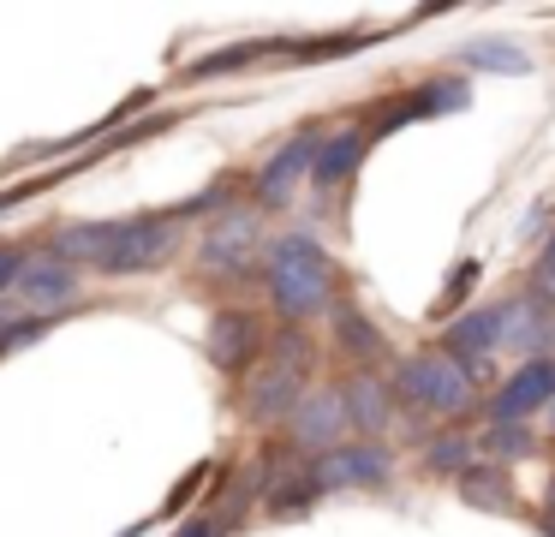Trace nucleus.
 I'll use <instances>...</instances> for the list:
<instances>
[{
	"mask_svg": "<svg viewBox=\"0 0 555 537\" xmlns=\"http://www.w3.org/2000/svg\"><path fill=\"white\" fill-rule=\"evenodd\" d=\"M311 162H317V138H311V131H299V138L281 143V150L263 162L257 186H251V191H257V209H281V203L299 191V179L311 174Z\"/></svg>",
	"mask_w": 555,
	"mask_h": 537,
	"instance_id": "nucleus-10",
	"label": "nucleus"
},
{
	"mask_svg": "<svg viewBox=\"0 0 555 537\" xmlns=\"http://www.w3.org/2000/svg\"><path fill=\"white\" fill-rule=\"evenodd\" d=\"M335 341H340V353H347V358H376V353H383V329H376L352 298H340V305H335Z\"/></svg>",
	"mask_w": 555,
	"mask_h": 537,
	"instance_id": "nucleus-18",
	"label": "nucleus"
},
{
	"mask_svg": "<svg viewBox=\"0 0 555 537\" xmlns=\"http://www.w3.org/2000/svg\"><path fill=\"white\" fill-rule=\"evenodd\" d=\"M257 353H263V317H251V310H228V317L209 322V358H216L228 376L257 370Z\"/></svg>",
	"mask_w": 555,
	"mask_h": 537,
	"instance_id": "nucleus-12",
	"label": "nucleus"
},
{
	"mask_svg": "<svg viewBox=\"0 0 555 537\" xmlns=\"http://www.w3.org/2000/svg\"><path fill=\"white\" fill-rule=\"evenodd\" d=\"M472 102V90H466V78H436V84H424V90H412V95H400V102H383L376 107V119H371V138H388L395 126H406V119H430V114H448V107H466Z\"/></svg>",
	"mask_w": 555,
	"mask_h": 537,
	"instance_id": "nucleus-11",
	"label": "nucleus"
},
{
	"mask_svg": "<svg viewBox=\"0 0 555 537\" xmlns=\"http://www.w3.org/2000/svg\"><path fill=\"white\" fill-rule=\"evenodd\" d=\"M364 150H371V131H335V138L317 143V162H311V186L317 191H335L359 174Z\"/></svg>",
	"mask_w": 555,
	"mask_h": 537,
	"instance_id": "nucleus-16",
	"label": "nucleus"
},
{
	"mask_svg": "<svg viewBox=\"0 0 555 537\" xmlns=\"http://www.w3.org/2000/svg\"><path fill=\"white\" fill-rule=\"evenodd\" d=\"M454 489H460V501H466V508H483V513H514L519 508L514 484H507L502 465H466V472L454 477Z\"/></svg>",
	"mask_w": 555,
	"mask_h": 537,
	"instance_id": "nucleus-17",
	"label": "nucleus"
},
{
	"mask_svg": "<svg viewBox=\"0 0 555 537\" xmlns=\"http://www.w3.org/2000/svg\"><path fill=\"white\" fill-rule=\"evenodd\" d=\"M335 281H340L335 257H328L311 233H281L275 245H269L263 286H269V305L287 322H311L317 310L335 305Z\"/></svg>",
	"mask_w": 555,
	"mask_h": 537,
	"instance_id": "nucleus-1",
	"label": "nucleus"
},
{
	"mask_svg": "<svg viewBox=\"0 0 555 537\" xmlns=\"http://www.w3.org/2000/svg\"><path fill=\"white\" fill-rule=\"evenodd\" d=\"M30 269V251L25 245H0V293H13Z\"/></svg>",
	"mask_w": 555,
	"mask_h": 537,
	"instance_id": "nucleus-23",
	"label": "nucleus"
},
{
	"mask_svg": "<svg viewBox=\"0 0 555 537\" xmlns=\"http://www.w3.org/2000/svg\"><path fill=\"white\" fill-rule=\"evenodd\" d=\"M305 376H311V341H305L299 329H281L275 341H269V365H257L251 376H245V394H240L245 424L269 430V424H281V418H293V406L311 388Z\"/></svg>",
	"mask_w": 555,
	"mask_h": 537,
	"instance_id": "nucleus-2",
	"label": "nucleus"
},
{
	"mask_svg": "<svg viewBox=\"0 0 555 537\" xmlns=\"http://www.w3.org/2000/svg\"><path fill=\"white\" fill-rule=\"evenodd\" d=\"M543 508H550V525H555V477H550V496H543Z\"/></svg>",
	"mask_w": 555,
	"mask_h": 537,
	"instance_id": "nucleus-26",
	"label": "nucleus"
},
{
	"mask_svg": "<svg viewBox=\"0 0 555 537\" xmlns=\"http://www.w3.org/2000/svg\"><path fill=\"white\" fill-rule=\"evenodd\" d=\"M185 245V209H156V215H132L120 221L108 257L96 263L102 274H150Z\"/></svg>",
	"mask_w": 555,
	"mask_h": 537,
	"instance_id": "nucleus-4",
	"label": "nucleus"
},
{
	"mask_svg": "<svg viewBox=\"0 0 555 537\" xmlns=\"http://www.w3.org/2000/svg\"><path fill=\"white\" fill-rule=\"evenodd\" d=\"M173 537H228V525H221L216 513H197V520H185Z\"/></svg>",
	"mask_w": 555,
	"mask_h": 537,
	"instance_id": "nucleus-24",
	"label": "nucleus"
},
{
	"mask_svg": "<svg viewBox=\"0 0 555 537\" xmlns=\"http://www.w3.org/2000/svg\"><path fill=\"white\" fill-rule=\"evenodd\" d=\"M472 281H478V263H472V257H466V263H460V269H454V274H448V298H442V305H454V298H460V293H466V286H472Z\"/></svg>",
	"mask_w": 555,
	"mask_h": 537,
	"instance_id": "nucleus-25",
	"label": "nucleus"
},
{
	"mask_svg": "<svg viewBox=\"0 0 555 537\" xmlns=\"http://www.w3.org/2000/svg\"><path fill=\"white\" fill-rule=\"evenodd\" d=\"M483 448H490V453H514V460H526V453H531V436H526L519 424H495L490 436H483Z\"/></svg>",
	"mask_w": 555,
	"mask_h": 537,
	"instance_id": "nucleus-22",
	"label": "nucleus"
},
{
	"mask_svg": "<svg viewBox=\"0 0 555 537\" xmlns=\"http://www.w3.org/2000/svg\"><path fill=\"white\" fill-rule=\"evenodd\" d=\"M466 465H472V442L466 436H460V430H454V436H442V442H430V448H424V472H466Z\"/></svg>",
	"mask_w": 555,
	"mask_h": 537,
	"instance_id": "nucleus-21",
	"label": "nucleus"
},
{
	"mask_svg": "<svg viewBox=\"0 0 555 537\" xmlns=\"http://www.w3.org/2000/svg\"><path fill=\"white\" fill-rule=\"evenodd\" d=\"M502 346V305H478V310H466V317H454L448 322V334H442V353L448 358H460V365H478L483 353H495Z\"/></svg>",
	"mask_w": 555,
	"mask_h": 537,
	"instance_id": "nucleus-15",
	"label": "nucleus"
},
{
	"mask_svg": "<svg viewBox=\"0 0 555 537\" xmlns=\"http://www.w3.org/2000/svg\"><path fill=\"white\" fill-rule=\"evenodd\" d=\"M340 394H347V418L352 430H364V436H383L388 424H395V388H388L383 376H371V370H352L347 382H340Z\"/></svg>",
	"mask_w": 555,
	"mask_h": 537,
	"instance_id": "nucleus-14",
	"label": "nucleus"
},
{
	"mask_svg": "<svg viewBox=\"0 0 555 537\" xmlns=\"http://www.w3.org/2000/svg\"><path fill=\"white\" fill-rule=\"evenodd\" d=\"M550 436H555V406H550Z\"/></svg>",
	"mask_w": 555,
	"mask_h": 537,
	"instance_id": "nucleus-27",
	"label": "nucleus"
},
{
	"mask_svg": "<svg viewBox=\"0 0 555 537\" xmlns=\"http://www.w3.org/2000/svg\"><path fill=\"white\" fill-rule=\"evenodd\" d=\"M460 66H478V72H531V54L514 48L507 36H478V42L460 48Z\"/></svg>",
	"mask_w": 555,
	"mask_h": 537,
	"instance_id": "nucleus-19",
	"label": "nucleus"
},
{
	"mask_svg": "<svg viewBox=\"0 0 555 537\" xmlns=\"http://www.w3.org/2000/svg\"><path fill=\"white\" fill-rule=\"evenodd\" d=\"M347 430H352V418H347V394H340V388H305V400L293 406V418H287L293 448H305V453L340 448Z\"/></svg>",
	"mask_w": 555,
	"mask_h": 537,
	"instance_id": "nucleus-7",
	"label": "nucleus"
},
{
	"mask_svg": "<svg viewBox=\"0 0 555 537\" xmlns=\"http://www.w3.org/2000/svg\"><path fill=\"white\" fill-rule=\"evenodd\" d=\"M257 257H263V215L251 209H228L221 221L204 227V239H197V263H204V274H251Z\"/></svg>",
	"mask_w": 555,
	"mask_h": 537,
	"instance_id": "nucleus-5",
	"label": "nucleus"
},
{
	"mask_svg": "<svg viewBox=\"0 0 555 537\" xmlns=\"http://www.w3.org/2000/svg\"><path fill=\"white\" fill-rule=\"evenodd\" d=\"M78 286H85V269L54 257V251H42V257H30L25 281H18V298H25L30 310H61L78 298Z\"/></svg>",
	"mask_w": 555,
	"mask_h": 537,
	"instance_id": "nucleus-13",
	"label": "nucleus"
},
{
	"mask_svg": "<svg viewBox=\"0 0 555 537\" xmlns=\"http://www.w3.org/2000/svg\"><path fill=\"white\" fill-rule=\"evenodd\" d=\"M388 472H395V453L383 442H340L311 460L317 489H383Z\"/></svg>",
	"mask_w": 555,
	"mask_h": 537,
	"instance_id": "nucleus-6",
	"label": "nucleus"
},
{
	"mask_svg": "<svg viewBox=\"0 0 555 537\" xmlns=\"http://www.w3.org/2000/svg\"><path fill=\"white\" fill-rule=\"evenodd\" d=\"M502 346L507 353H526V365L531 358H550V346H555V305L550 298H538V293L507 298L502 305Z\"/></svg>",
	"mask_w": 555,
	"mask_h": 537,
	"instance_id": "nucleus-9",
	"label": "nucleus"
},
{
	"mask_svg": "<svg viewBox=\"0 0 555 537\" xmlns=\"http://www.w3.org/2000/svg\"><path fill=\"white\" fill-rule=\"evenodd\" d=\"M543 406H555V358H531V365H519L514 376L495 388L490 418L495 424H519V418L543 412Z\"/></svg>",
	"mask_w": 555,
	"mask_h": 537,
	"instance_id": "nucleus-8",
	"label": "nucleus"
},
{
	"mask_svg": "<svg viewBox=\"0 0 555 537\" xmlns=\"http://www.w3.org/2000/svg\"><path fill=\"white\" fill-rule=\"evenodd\" d=\"M395 400L412 412H436V418H460L478 406V376H472L460 358H448L442 346L430 353H412L395 376Z\"/></svg>",
	"mask_w": 555,
	"mask_h": 537,
	"instance_id": "nucleus-3",
	"label": "nucleus"
},
{
	"mask_svg": "<svg viewBox=\"0 0 555 537\" xmlns=\"http://www.w3.org/2000/svg\"><path fill=\"white\" fill-rule=\"evenodd\" d=\"M269 54H287V42H245V48H216V54L192 60V78H216V72H245Z\"/></svg>",
	"mask_w": 555,
	"mask_h": 537,
	"instance_id": "nucleus-20",
	"label": "nucleus"
}]
</instances>
